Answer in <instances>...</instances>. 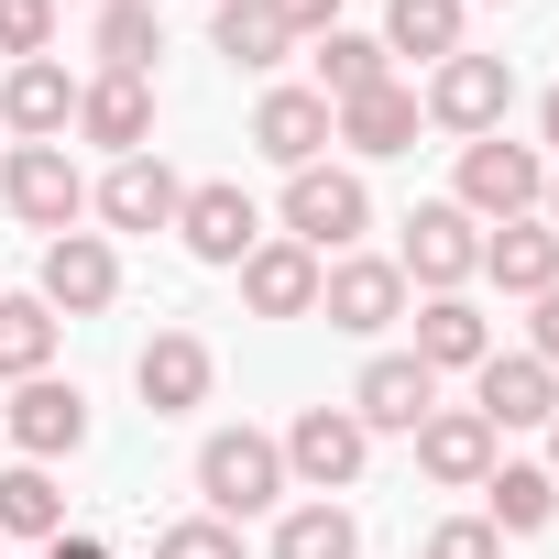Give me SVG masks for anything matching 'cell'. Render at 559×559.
Wrapping results in <instances>:
<instances>
[{"label": "cell", "instance_id": "e575fe53", "mask_svg": "<svg viewBox=\"0 0 559 559\" xmlns=\"http://www.w3.org/2000/svg\"><path fill=\"white\" fill-rule=\"evenodd\" d=\"M274 23H286L297 45H319V34H341V0H263Z\"/></svg>", "mask_w": 559, "mask_h": 559}, {"label": "cell", "instance_id": "e0dca14e", "mask_svg": "<svg viewBox=\"0 0 559 559\" xmlns=\"http://www.w3.org/2000/svg\"><path fill=\"white\" fill-rule=\"evenodd\" d=\"M252 154L263 165H330V99L319 88H263V110H252Z\"/></svg>", "mask_w": 559, "mask_h": 559}, {"label": "cell", "instance_id": "277c9868", "mask_svg": "<svg viewBox=\"0 0 559 559\" xmlns=\"http://www.w3.org/2000/svg\"><path fill=\"white\" fill-rule=\"evenodd\" d=\"M417 110L439 121V132H461V143H483V132H504V110H515V67L504 56H439L428 67V88H417Z\"/></svg>", "mask_w": 559, "mask_h": 559}, {"label": "cell", "instance_id": "60d3db41", "mask_svg": "<svg viewBox=\"0 0 559 559\" xmlns=\"http://www.w3.org/2000/svg\"><path fill=\"white\" fill-rule=\"evenodd\" d=\"M209 12H219V0H209Z\"/></svg>", "mask_w": 559, "mask_h": 559}, {"label": "cell", "instance_id": "ac0fdd59", "mask_svg": "<svg viewBox=\"0 0 559 559\" xmlns=\"http://www.w3.org/2000/svg\"><path fill=\"white\" fill-rule=\"evenodd\" d=\"M78 121V78L56 56H23L12 78H0V132H23V143H67Z\"/></svg>", "mask_w": 559, "mask_h": 559}, {"label": "cell", "instance_id": "f35d334b", "mask_svg": "<svg viewBox=\"0 0 559 559\" xmlns=\"http://www.w3.org/2000/svg\"><path fill=\"white\" fill-rule=\"evenodd\" d=\"M537 219H548V230H559V165H548V198H537Z\"/></svg>", "mask_w": 559, "mask_h": 559}, {"label": "cell", "instance_id": "7c38bea8", "mask_svg": "<svg viewBox=\"0 0 559 559\" xmlns=\"http://www.w3.org/2000/svg\"><path fill=\"white\" fill-rule=\"evenodd\" d=\"M88 209H99L110 230H176V209H187V176H176L165 154H121V165L88 187Z\"/></svg>", "mask_w": 559, "mask_h": 559}, {"label": "cell", "instance_id": "ab89813d", "mask_svg": "<svg viewBox=\"0 0 559 559\" xmlns=\"http://www.w3.org/2000/svg\"><path fill=\"white\" fill-rule=\"evenodd\" d=\"M548 483H559V417H548Z\"/></svg>", "mask_w": 559, "mask_h": 559}, {"label": "cell", "instance_id": "d4e9b609", "mask_svg": "<svg viewBox=\"0 0 559 559\" xmlns=\"http://www.w3.org/2000/svg\"><path fill=\"white\" fill-rule=\"evenodd\" d=\"M274 559H362V515L330 504V493H308V504L274 515Z\"/></svg>", "mask_w": 559, "mask_h": 559}, {"label": "cell", "instance_id": "484cf974", "mask_svg": "<svg viewBox=\"0 0 559 559\" xmlns=\"http://www.w3.org/2000/svg\"><path fill=\"white\" fill-rule=\"evenodd\" d=\"M209 45H219L241 78H263V67H286V56H297V34L274 23L263 0H219V12H209Z\"/></svg>", "mask_w": 559, "mask_h": 559}, {"label": "cell", "instance_id": "2e32d148", "mask_svg": "<svg viewBox=\"0 0 559 559\" xmlns=\"http://www.w3.org/2000/svg\"><path fill=\"white\" fill-rule=\"evenodd\" d=\"M176 241H187L198 263H241V252L263 241V209H252L230 176H209V187H187V209H176Z\"/></svg>", "mask_w": 559, "mask_h": 559}, {"label": "cell", "instance_id": "3957f363", "mask_svg": "<svg viewBox=\"0 0 559 559\" xmlns=\"http://www.w3.org/2000/svg\"><path fill=\"white\" fill-rule=\"evenodd\" d=\"M362 230H373V187L352 165H297L286 176V241H308L319 263H341Z\"/></svg>", "mask_w": 559, "mask_h": 559}, {"label": "cell", "instance_id": "836d02e7", "mask_svg": "<svg viewBox=\"0 0 559 559\" xmlns=\"http://www.w3.org/2000/svg\"><path fill=\"white\" fill-rule=\"evenodd\" d=\"M417 559H504V537H493V526H483V515H439V526H428V548H417Z\"/></svg>", "mask_w": 559, "mask_h": 559}, {"label": "cell", "instance_id": "ba28073f", "mask_svg": "<svg viewBox=\"0 0 559 559\" xmlns=\"http://www.w3.org/2000/svg\"><path fill=\"white\" fill-rule=\"evenodd\" d=\"M319 319L352 330V341H384V330L406 319V274H395V252H341V263L319 274Z\"/></svg>", "mask_w": 559, "mask_h": 559}, {"label": "cell", "instance_id": "8992f818", "mask_svg": "<svg viewBox=\"0 0 559 559\" xmlns=\"http://www.w3.org/2000/svg\"><path fill=\"white\" fill-rule=\"evenodd\" d=\"M0 198H12V219L45 230V241L88 219V176H78L67 143H12V154H0Z\"/></svg>", "mask_w": 559, "mask_h": 559}, {"label": "cell", "instance_id": "d6a6232c", "mask_svg": "<svg viewBox=\"0 0 559 559\" xmlns=\"http://www.w3.org/2000/svg\"><path fill=\"white\" fill-rule=\"evenodd\" d=\"M154 559H241V526L187 515V526H165V537H154Z\"/></svg>", "mask_w": 559, "mask_h": 559}, {"label": "cell", "instance_id": "f1b7e54d", "mask_svg": "<svg viewBox=\"0 0 559 559\" xmlns=\"http://www.w3.org/2000/svg\"><path fill=\"white\" fill-rule=\"evenodd\" d=\"M384 78H395L384 34H319V99H330V110L362 99V88H384Z\"/></svg>", "mask_w": 559, "mask_h": 559}, {"label": "cell", "instance_id": "4fadbf2b", "mask_svg": "<svg viewBox=\"0 0 559 559\" xmlns=\"http://www.w3.org/2000/svg\"><path fill=\"white\" fill-rule=\"evenodd\" d=\"M439 406V373L417 362V352H373L362 362V384H352V417L373 428V439H417V417Z\"/></svg>", "mask_w": 559, "mask_h": 559}, {"label": "cell", "instance_id": "9a60e30c", "mask_svg": "<svg viewBox=\"0 0 559 559\" xmlns=\"http://www.w3.org/2000/svg\"><path fill=\"white\" fill-rule=\"evenodd\" d=\"M78 132L121 165V154H143L154 143V78H121V67H99L88 88H78Z\"/></svg>", "mask_w": 559, "mask_h": 559}, {"label": "cell", "instance_id": "4dcf8cb0", "mask_svg": "<svg viewBox=\"0 0 559 559\" xmlns=\"http://www.w3.org/2000/svg\"><path fill=\"white\" fill-rule=\"evenodd\" d=\"M154 56H165L154 0H99V67H121V78H154Z\"/></svg>", "mask_w": 559, "mask_h": 559}, {"label": "cell", "instance_id": "ffe728a7", "mask_svg": "<svg viewBox=\"0 0 559 559\" xmlns=\"http://www.w3.org/2000/svg\"><path fill=\"white\" fill-rule=\"evenodd\" d=\"M417 472L450 483V493H483V472H493V428H483L472 406H428V417H417Z\"/></svg>", "mask_w": 559, "mask_h": 559}, {"label": "cell", "instance_id": "cb8c5ba5", "mask_svg": "<svg viewBox=\"0 0 559 559\" xmlns=\"http://www.w3.org/2000/svg\"><path fill=\"white\" fill-rule=\"evenodd\" d=\"M548 515H559L548 461H493V472H483V526H493V537H537Z\"/></svg>", "mask_w": 559, "mask_h": 559}, {"label": "cell", "instance_id": "5b68a950", "mask_svg": "<svg viewBox=\"0 0 559 559\" xmlns=\"http://www.w3.org/2000/svg\"><path fill=\"white\" fill-rule=\"evenodd\" d=\"M395 274H406V286H428V297H461L472 274H483V219H472V209H450V198L406 209V241H395Z\"/></svg>", "mask_w": 559, "mask_h": 559}, {"label": "cell", "instance_id": "74e56055", "mask_svg": "<svg viewBox=\"0 0 559 559\" xmlns=\"http://www.w3.org/2000/svg\"><path fill=\"white\" fill-rule=\"evenodd\" d=\"M537 154L559 165V88H548V110H537Z\"/></svg>", "mask_w": 559, "mask_h": 559}, {"label": "cell", "instance_id": "7a4b0ae2", "mask_svg": "<svg viewBox=\"0 0 559 559\" xmlns=\"http://www.w3.org/2000/svg\"><path fill=\"white\" fill-rule=\"evenodd\" d=\"M537 198H548V154H537V143H504V132L461 143V187H450V209H472L483 230H504V219H537Z\"/></svg>", "mask_w": 559, "mask_h": 559}, {"label": "cell", "instance_id": "44dd1931", "mask_svg": "<svg viewBox=\"0 0 559 559\" xmlns=\"http://www.w3.org/2000/svg\"><path fill=\"white\" fill-rule=\"evenodd\" d=\"M417 88L406 78H384V88H362V99H341L330 110V143H352V154H417Z\"/></svg>", "mask_w": 559, "mask_h": 559}, {"label": "cell", "instance_id": "4316f807", "mask_svg": "<svg viewBox=\"0 0 559 559\" xmlns=\"http://www.w3.org/2000/svg\"><path fill=\"white\" fill-rule=\"evenodd\" d=\"M461 12L472 0H384V56H417V67L461 56Z\"/></svg>", "mask_w": 559, "mask_h": 559}, {"label": "cell", "instance_id": "6da1fadb", "mask_svg": "<svg viewBox=\"0 0 559 559\" xmlns=\"http://www.w3.org/2000/svg\"><path fill=\"white\" fill-rule=\"evenodd\" d=\"M198 493H209L219 526L274 515V504H286V450H274L263 428H209V439H198Z\"/></svg>", "mask_w": 559, "mask_h": 559}, {"label": "cell", "instance_id": "b9f144b4", "mask_svg": "<svg viewBox=\"0 0 559 559\" xmlns=\"http://www.w3.org/2000/svg\"><path fill=\"white\" fill-rule=\"evenodd\" d=\"M88 12H99V0H88Z\"/></svg>", "mask_w": 559, "mask_h": 559}, {"label": "cell", "instance_id": "d590c367", "mask_svg": "<svg viewBox=\"0 0 559 559\" xmlns=\"http://www.w3.org/2000/svg\"><path fill=\"white\" fill-rule=\"evenodd\" d=\"M526 308H537V319H526V352L559 373V286H548V297H526Z\"/></svg>", "mask_w": 559, "mask_h": 559}, {"label": "cell", "instance_id": "5bb4252c", "mask_svg": "<svg viewBox=\"0 0 559 559\" xmlns=\"http://www.w3.org/2000/svg\"><path fill=\"white\" fill-rule=\"evenodd\" d=\"M472 417L504 439V428H548L559 417V373L537 362V352H493L483 373H472Z\"/></svg>", "mask_w": 559, "mask_h": 559}, {"label": "cell", "instance_id": "9c48e42d", "mask_svg": "<svg viewBox=\"0 0 559 559\" xmlns=\"http://www.w3.org/2000/svg\"><path fill=\"white\" fill-rule=\"evenodd\" d=\"M230 274H241V308H252V319H319V274H330V263H319L308 241H286V230H263Z\"/></svg>", "mask_w": 559, "mask_h": 559}, {"label": "cell", "instance_id": "603a6c76", "mask_svg": "<svg viewBox=\"0 0 559 559\" xmlns=\"http://www.w3.org/2000/svg\"><path fill=\"white\" fill-rule=\"evenodd\" d=\"M417 362H428V373H483V362H493L483 308H472V297H428V308H417Z\"/></svg>", "mask_w": 559, "mask_h": 559}, {"label": "cell", "instance_id": "52a82bcc", "mask_svg": "<svg viewBox=\"0 0 559 559\" xmlns=\"http://www.w3.org/2000/svg\"><path fill=\"white\" fill-rule=\"evenodd\" d=\"M286 450V483H308V493H341V483H362V461H373V428L352 417V406H297V428L274 439Z\"/></svg>", "mask_w": 559, "mask_h": 559}, {"label": "cell", "instance_id": "8fae6325", "mask_svg": "<svg viewBox=\"0 0 559 559\" xmlns=\"http://www.w3.org/2000/svg\"><path fill=\"white\" fill-rule=\"evenodd\" d=\"M0 428H12V450H23V461H78V450H88V395H78V384H56V373H34V384H12Z\"/></svg>", "mask_w": 559, "mask_h": 559}, {"label": "cell", "instance_id": "1f68e13d", "mask_svg": "<svg viewBox=\"0 0 559 559\" xmlns=\"http://www.w3.org/2000/svg\"><path fill=\"white\" fill-rule=\"evenodd\" d=\"M45 45H56V0H0V56L23 67V56H45Z\"/></svg>", "mask_w": 559, "mask_h": 559}, {"label": "cell", "instance_id": "83f0119b", "mask_svg": "<svg viewBox=\"0 0 559 559\" xmlns=\"http://www.w3.org/2000/svg\"><path fill=\"white\" fill-rule=\"evenodd\" d=\"M0 537H67V493L45 461H12L0 472Z\"/></svg>", "mask_w": 559, "mask_h": 559}, {"label": "cell", "instance_id": "f546056e", "mask_svg": "<svg viewBox=\"0 0 559 559\" xmlns=\"http://www.w3.org/2000/svg\"><path fill=\"white\" fill-rule=\"evenodd\" d=\"M56 362V308L45 297H0V384H34Z\"/></svg>", "mask_w": 559, "mask_h": 559}, {"label": "cell", "instance_id": "d6986e66", "mask_svg": "<svg viewBox=\"0 0 559 559\" xmlns=\"http://www.w3.org/2000/svg\"><path fill=\"white\" fill-rule=\"evenodd\" d=\"M209 373H219V362H209V341H198V330H154V341H143V362H132V384H143V406H154V417L209 406Z\"/></svg>", "mask_w": 559, "mask_h": 559}, {"label": "cell", "instance_id": "30bf717a", "mask_svg": "<svg viewBox=\"0 0 559 559\" xmlns=\"http://www.w3.org/2000/svg\"><path fill=\"white\" fill-rule=\"evenodd\" d=\"M56 319H99L110 297H121V252H110V230H56L45 241V286H34Z\"/></svg>", "mask_w": 559, "mask_h": 559}, {"label": "cell", "instance_id": "8d00e7d4", "mask_svg": "<svg viewBox=\"0 0 559 559\" xmlns=\"http://www.w3.org/2000/svg\"><path fill=\"white\" fill-rule=\"evenodd\" d=\"M45 559H110L99 537H45Z\"/></svg>", "mask_w": 559, "mask_h": 559}, {"label": "cell", "instance_id": "7402d4cb", "mask_svg": "<svg viewBox=\"0 0 559 559\" xmlns=\"http://www.w3.org/2000/svg\"><path fill=\"white\" fill-rule=\"evenodd\" d=\"M483 274L504 297H548L559 286V230L548 219H504V230H483Z\"/></svg>", "mask_w": 559, "mask_h": 559}]
</instances>
